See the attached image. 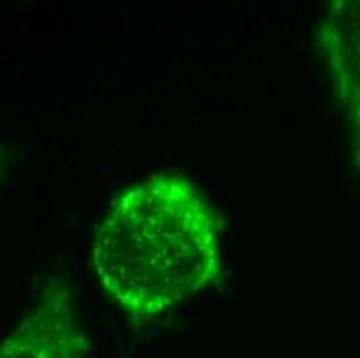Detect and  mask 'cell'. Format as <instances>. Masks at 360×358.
Wrapping results in <instances>:
<instances>
[{"instance_id":"6da1fadb","label":"cell","mask_w":360,"mask_h":358,"mask_svg":"<svg viewBox=\"0 0 360 358\" xmlns=\"http://www.w3.org/2000/svg\"><path fill=\"white\" fill-rule=\"evenodd\" d=\"M91 267L135 323L153 321L221 280V219L195 182L155 172L116 195L96 226Z\"/></svg>"},{"instance_id":"7a4b0ae2","label":"cell","mask_w":360,"mask_h":358,"mask_svg":"<svg viewBox=\"0 0 360 358\" xmlns=\"http://www.w3.org/2000/svg\"><path fill=\"white\" fill-rule=\"evenodd\" d=\"M317 46L344 118L350 160L360 172V0H331L317 25Z\"/></svg>"},{"instance_id":"3957f363","label":"cell","mask_w":360,"mask_h":358,"mask_svg":"<svg viewBox=\"0 0 360 358\" xmlns=\"http://www.w3.org/2000/svg\"><path fill=\"white\" fill-rule=\"evenodd\" d=\"M83 352L85 338L75 317L71 286L52 280L4 338L0 358H81Z\"/></svg>"}]
</instances>
